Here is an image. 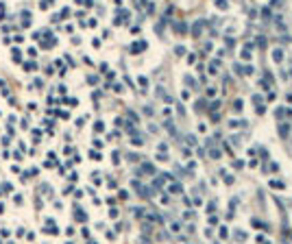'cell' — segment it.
<instances>
[{"label": "cell", "instance_id": "cell-4", "mask_svg": "<svg viewBox=\"0 0 292 244\" xmlns=\"http://www.w3.org/2000/svg\"><path fill=\"white\" fill-rule=\"evenodd\" d=\"M235 238H238V240H244L246 236H244V233H242V231H235Z\"/></svg>", "mask_w": 292, "mask_h": 244}, {"label": "cell", "instance_id": "cell-1", "mask_svg": "<svg viewBox=\"0 0 292 244\" xmlns=\"http://www.w3.org/2000/svg\"><path fill=\"white\" fill-rule=\"evenodd\" d=\"M272 61H277V63L284 61V52H281V48H275V50H272Z\"/></svg>", "mask_w": 292, "mask_h": 244}, {"label": "cell", "instance_id": "cell-2", "mask_svg": "<svg viewBox=\"0 0 292 244\" xmlns=\"http://www.w3.org/2000/svg\"><path fill=\"white\" fill-rule=\"evenodd\" d=\"M233 105H235V109L240 111V109H242V100H240V98H235V102H233Z\"/></svg>", "mask_w": 292, "mask_h": 244}, {"label": "cell", "instance_id": "cell-3", "mask_svg": "<svg viewBox=\"0 0 292 244\" xmlns=\"http://www.w3.org/2000/svg\"><path fill=\"white\" fill-rule=\"evenodd\" d=\"M188 142H190V144H198V142H196V137H194V135H188Z\"/></svg>", "mask_w": 292, "mask_h": 244}]
</instances>
